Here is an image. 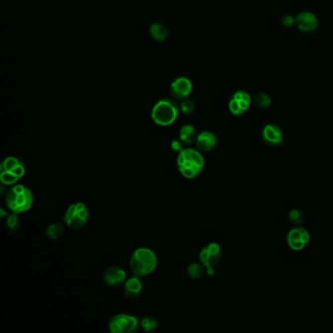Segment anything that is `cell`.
<instances>
[{
  "mask_svg": "<svg viewBox=\"0 0 333 333\" xmlns=\"http://www.w3.org/2000/svg\"><path fill=\"white\" fill-rule=\"evenodd\" d=\"M205 165L204 155L196 149H184L177 155L178 170L186 179L197 178L203 172Z\"/></svg>",
  "mask_w": 333,
  "mask_h": 333,
  "instance_id": "6da1fadb",
  "label": "cell"
},
{
  "mask_svg": "<svg viewBox=\"0 0 333 333\" xmlns=\"http://www.w3.org/2000/svg\"><path fill=\"white\" fill-rule=\"evenodd\" d=\"M157 267V256L148 247L137 248L130 257L129 268L134 276L139 278L153 274Z\"/></svg>",
  "mask_w": 333,
  "mask_h": 333,
  "instance_id": "7a4b0ae2",
  "label": "cell"
},
{
  "mask_svg": "<svg viewBox=\"0 0 333 333\" xmlns=\"http://www.w3.org/2000/svg\"><path fill=\"white\" fill-rule=\"evenodd\" d=\"M5 205L11 212L24 213L33 205L32 192L25 185H13L5 194Z\"/></svg>",
  "mask_w": 333,
  "mask_h": 333,
  "instance_id": "3957f363",
  "label": "cell"
},
{
  "mask_svg": "<svg viewBox=\"0 0 333 333\" xmlns=\"http://www.w3.org/2000/svg\"><path fill=\"white\" fill-rule=\"evenodd\" d=\"M180 108L172 99H162L156 103L152 111V118L159 126H168L175 122L179 115Z\"/></svg>",
  "mask_w": 333,
  "mask_h": 333,
  "instance_id": "277c9868",
  "label": "cell"
},
{
  "mask_svg": "<svg viewBox=\"0 0 333 333\" xmlns=\"http://www.w3.org/2000/svg\"><path fill=\"white\" fill-rule=\"evenodd\" d=\"M25 174V164L18 157L8 156L0 165V181L5 186L16 185Z\"/></svg>",
  "mask_w": 333,
  "mask_h": 333,
  "instance_id": "5b68a950",
  "label": "cell"
},
{
  "mask_svg": "<svg viewBox=\"0 0 333 333\" xmlns=\"http://www.w3.org/2000/svg\"><path fill=\"white\" fill-rule=\"evenodd\" d=\"M89 219V210L83 203H76L70 205L65 213V223L68 227L78 230L83 228Z\"/></svg>",
  "mask_w": 333,
  "mask_h": 333,
  "instance_id": "8992f818",
  "label": "cell"
},
{
  "mask_svg": "<svg viewBox=\"0 0 333 333\" xmlns=\"http://www.w3.org/2000/svg\"><path fill=\"white\" fill-rule=\"evenodd\" d=\"M109 331L112 333H134L138 331L140 321L129 314H117L109 321Z\"/></svg>",
  "mask_w": 333,
  "mask_h": 333,
  "instance_id": "52a82bcc",
  "label": "cell"
},
{
  "mask_svg": "<svg viewBox=\"0 0 333 333\" xmlns=\"http://www.w3.org/2000/svg\"><path fill=\"white\" fill-rule=\"evenodd\" d=\"M221 257L222 251L218 243H209L202 249L200 253V262L206 267V274L209 277L214 276V267L220 262Z\"/></svg>",
  "mask_w": 333,
  "mask_h": 333,
  "instance_id": "ba28073f",
  "label": "cell"
},
{
  "mask_svg": "<svg viewBox=\"0 0 333 333\" xmlns=\"http://www.w3.org/2000/svg\"><path fill=\"white\" fill-rule=\"evenodd\" d=\"M310 241V233L303 227H295L288 232L287 243L295 251L302 250Z\"/></svg>",
  "mask_w": 333,
  "mask_h": 333,
  "instance_id": "9c48e42d",
  "label": "cell"
},
{
  "mask_svg": "<svg viewBox=\"0 0 333 333\" xmlns=\"http://www.w3.org/2000/svg\"><path fill=\"white\" fill-rule=\"evenodd\" d=\"M126 281L125 271L118 266H111L106 269L104 273V282L111 287L122 285Z\"/></svg>",
  "mask_w": 333,
  "mask_h": 333,
  "instance_id": "30bf717a",
  "label": "cell"
},
{
  "mask_svg": "<svg viewBox=\"0 0 333 333\" xmlns=\"http://www.w3.org/2000/svg\"><path fill=\"white\" fill-rule=\"evenodd\" d=\"M192 91V82L187 77H178L171 84V94L175 99H187Z\"/></svg>",
  "mask_w": 333,
  "mask_h": 333,
  "instance_id": "8fae6325",
  "label": "cell"
},
{
  "mask_svg": "<svg viewBox=\"0 0 333 333\" xmlns=\"http://www.w3.org/2000/svg\"><path fill=\"white\" fill-rule=\"evenodd\" d=\"M197 147L201 152H210L217 145V138L214 133L210 131H203L198 135L196 141Z\"/></svg>",
  "mask_w": 333,
  "mask_h": 333,
  "instance_id": "7c38bea8",
  "label": "cell"
},
{
  "mask_svg": "<svg viewBox=\"0 0 333 333\" xmlns=\"http://www.w3.org/2000/svg\"><path fill=\"white\" fill-rule=\"evenodd\" d=\"M295 22L298 27L305 32H311L318 27L317 17L311 12H303L299 14L296 17Z\"/></svg>",
  "mask_w": 333,
  "mask_h": 333,
  "instance_id": "4fadbf2b",
  "label": "cell"
},
{
  "mask_svg": "<svg viewBox=\"0 0 333 333\" xmlns=\"http://www.w3.org/2000/svg\"><path fill=\"white\" fill-rule=\"evenodd\" d=\"M263 139L269 145H280L282 143V130L276 124H268L263 130Z\"/></svg>",
  "mask_w": 333,
  "mask_h": 333,
  "instance_id": "5bb4252c",
  "label": "cell"
},
{
  "mask_svg": "<svg viewBox=\"0 0 333 333\" xmlns=\"http://www.w3.org/2000/svg\"><path fill=\"white\" fill-rule=\"evenodd\" d=\"M143 289V283L140 278L134 276L130 279H127L124 282V293L125 296L131 299H135L140 296Z\"/></svg>",
  "mask_w": 333,
  "mask_h": 333,
  "instance_id": "9a60e30c",
  "label": "cell"
},
{
  "mask_svg": "<svg viewBox=\"0 0 333 333\" xmlns=\"http://www.w3.org/2000/svg\"><path fill=\"white\" fill-rule=\"evenodd\" d=\"M197 129L191 124L183 125L179 131V139L184 145H192L196 143L198 138Z\"/></svg>",
  "mask_w": 333,
  "mask_h": 333,
  "instance_id": "2e32d148",
  "label": "cell"
},
{
  "mask_svg": "<svg viewBox=\"0 0 333 333\" xmlns=\"http://www.w3.org/2000/svg\"><path fill=\"white\" fill-rule=\"evenodd\" d=\"M206 273V267L202 262H193L187 268V274L194 280L202 279Z\"/></svg>",
  "mask_w": 333,
  "mask_h": 333,
  "instance_id": "e0dca14e",
  "label": "cell"
},
{
  "mask_svg": "<svg viewBox=\"0 0 333 333\" xmlns=\"http://www.w3.org/2000/svg\"><path fill=\"white\" fill-rule=\"evenodd\" d=\"M150 32H151L153 38L156 41H163L168 36L167 27L164 25H162V24H159V23L153 24L151 26V28H150Z\"/></svg>",
  "mask_w": 333,
  "mask_h": 333,
  "instance_id": "ac0fdd59",
  "label": "cell"
},
{
  "mask_svg": "<svg viewBox=\"0 0 333 333\" xmlns=\"http://www.w3.org/2000/svg\"><path fill=\"white\" fill-rule=\"evenodd\" d=\"M64 231H65V229L62 224L53 223L47 227L46 235L52 240H57L64 234Z\"/></svg>",
  "mask_w": 333,
  "mask_h": 333,
  "instance_id": "d6986e66",
  "label": "cell"
},
{
  "mask_svg": "<svg viewBox=\"0 0 333 333\" xmlns=\"http://www.w3.org/2000/svg\"><path fill=\"white\" fill-rule=\"evenodd\" d=\"M6 228L10 231H17L20 229L21 220L18 216V213L11 212L6 217Z\"/></svg>",
  "mask_w": 333,
  "mask_h": 333,
  "instance_id": "ffe728a7",
  "label": "cell"
},
{
  "mask_svg": "<svg viewBox=\"0 0 333 333\" xmlns=\"http://www.w3.org/2000/svg\"><path fill=\"white\" fill-rule=\"evenodd\" d=\"M248 107H249V103L238 101V100H235L233 98L231 99L230 105H229L230 111L235 115L242 114L248 109Z\"/></svg>",
  "mask_w": 333,
  "mask_h": 333,
  "instance_id": "44dd1931",
  "label": "cell"
},
{
  "mask_svg": "<svg viewBox=\"0 0 333 333\" xmlns=\"http://www.w3.org/2000/svg\"><path fill=\"white\" fill-rule=\"evenodd\" d=\"M140 326L141 328L147 332V333H154V331L157 330L158 327V323L157 321L153 318V317H144L141 321H140Z\"/></svg>",
  "mask_w": 333,
  "mask_h": 333,
  "instance_id": "7402d4cb",
  "label": "cell"
},
{
  "mask_svg": "<svg viewBox=\"0 0 333 333\" xmlns=\"http://www.w3.org/2000/svg\"><path fill=\"white\" fill-rule=\"evenodd\" d=\"M195 109L196 106L192 100H189L188 98L182 100V103L180 105V110L184 114H192L195 111Z\"/></svg>",
  "mask_w": 333,
  "mask_h": 333,
  "instance_id": "603a6c76",
  "label": "cell"
},
{
  "mask_svg": "<svg viewBox=\"0 0 333 333\" xmlns=\"http://www.w3.org/2000/svg\"><path fill=\"white\" fill-rule=\"evenodd\" d=\"M289 219L294 224H301L303 221V213L299 209H293L289 213Z\"/></svg>",
  "mask_w": 333,
  "mask_h": 333,
  "instance_id": "cb8c5ba5",
  "label": "cell"
},
{
  "mask_svg": "<svg viewBox=\"0 0 333 333\" xmlns=\"http://www.w3.org/2000/svg\"><path fill=\"white\" fill-rule=\"evenodd\" d=\"M255 101H256L257 105L260 106L261 108H267L271 105V98L265 93L257 94Z\"/></svg>",
  "mask_w": 333,
  "mask_h": 333,
  "instance_id": "d4e9b609",
  "label": "cell"
},
{
  "mask_svg": "<svg viewBox=\"0 0 333 333\" xmlns=\"http://www.w3.org/2000/svg\"><path fill=\"white\" fill-rule=\"evenodd\" d=\"M233 99L238 100V101H243V102L250 103L251 98L250 95L244 91H237L233 95Z\"/></svg>",
  "mask_w": 333,
  "mask_h": 333,
  "instance_id": "484cf974",
  "label": "cell"
},
{
  "mask_svg": "<svg viewBox=\"0 0 333 333\" xmlns=\"http://www.w3.org/2000/svg\"><path fill=\"white\" fill-rule=\"evenodd\" d=\"M183 143L181 142V140H173L171 142V150L177 154H179L180 152H182L184 150L183 148Z\"/></svg>",
  "mask_w": 333,
  "mask_h": 333,
  "instance_id": "4316f807",
  "label": "cell"
},
{
  "mask_svg": "<svg viewBox=\"0 0 333 333\" xmlns=\"http://www.w3.org/2000/svg\"><path fill=\"white\" fill-rule=\"evenodd\" d=\"M294 22H295L294 19L292 17H290V16H284L282 18V24L284 26H290L291 25L294 24Z\"/></svg>",
  "mask_w": 333,
  "mask_h": 333,
  "instance_id": "83f0119b",
  "label": "cell"
},
{
  "mask_svg": "<svg viewBox=\"0 0 333 333\" xmlns=\"http://www.w3.org/2000/svg\"><path fill=\"white\" fill-rule=\"evenodd\" d=\"M0 212H1V214H0V217H1V218H4V217H6V216L9 214V213H8V212H6V211H5L3 208H1V209H0Z\"/></svg>",
  "mask_w": 333,
  "mask_h": 333,
  "instance_id": "f1b7e54d",
  "label": "cell"
}]
</instances>
